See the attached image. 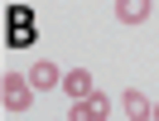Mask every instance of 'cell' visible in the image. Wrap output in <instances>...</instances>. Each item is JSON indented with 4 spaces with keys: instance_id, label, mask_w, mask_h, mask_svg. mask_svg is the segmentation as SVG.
Returning <instances> with one entry per match:
<instances>
[{
    "instance_id": "1",
    "label": "cell",
    "mask_w": 159,
    "mask_h": 121,
    "mask_svg": "<svg viewBox=\"0 0 159 121\" xmlns=\"http://www.w3.org/2000/svg\"><path fill=\"white\" fill-rule=\"evenodd\" d=\"M5 44L10 49H29L34 34H39V24H34V10H24V5H15V10H5Z\"/></svg>"
},
{
    "instance_id": "2",
    "label": "cell",
    "mask_w": 159,
    "mask_h": 121,
    "mask_svg": "<svg viewBox=\"0 0 159 121\" xmlns=\"http://www.w3.org/2000/svg\"><path fill=\"white\" fill-rule=\"evenodd\" d=\"M0 107H5V111H29V107H34V87L24 82V73H5V87H0Z\"/></svg>"
},
{
    "instance_id": "3",
    "label": "cell",
    "mask_w": 159,
    "mask_h": 121,
    "mask_svg": "<svg viewBox=\"0 0 159 121\" xmlns=\"http://www.w3.org/2000/svg\"><path fill=\"white\" fill-rule=\"evenodd\" d=\"M111 111H116V97L92 92V97H82V102H72V107H68V121H106Z\"/></svg>"
},
{
    "instance_id": "4",
    "label": "cell",
    "mask_w": 159,
    "mask_h": 121,
    "mask_svg": "<svg viewBox=\"0 0 159 121\" xmlns=\"http://www.w3.org/2000/svg\"><path fill=\"white\" fill-rule=\"evenodd\" d=\"M24 82H29L34 92H48V87H58V82H63V73H58V63L34 58V63H29V73H24Z\"/></svg>"
},
{
    "instance_id": "5",
    "label": "cell",
    "mask_w": 159,
    "mask_h": 121,
    "mask_svg": "<svg viewBox=\"0 0 159 121\" xmlns=\"http://www.w3.org/2000/svg\"><path fill=\"white\" fill-rule=\"evenodd\" d=\"M120 111H125L130 121H149V116H154V102H149L140 87H125V92H120Z\"/></svg>"
},
{
    "instance_id": "6",
    "label": "cell",
    "mask_w": 159,
    "mask_h": 121,
    "mask_svg": "<svg viewBox=\"0 0 159 121\" xmlns=\"http://www.w3.org/2000/svg\"><path fill=\"white\" fill-rule=\"evenodd\" d=\"M58 87L68 92L72 102H82V97H92V92H97V87H92V73H87V68H72V73H63V82H58Z\"/></svg>"
},
{
    "instance_id": "7",
    "label": "cell",
    "mask_w": 159,
    "mask_h": 121,
    "mask_svg": "<svg viewBox=\"0 0 159 121\" xmlns=\"http://www.w3.org/2000/svg\"><path fill=\"white\" fill-rule=\"evenodd\" d=\"M116 20L120 24H145L149 20V5H145V0H120V5H116Z\"/></svg>"
},
{
    "instance_id": "8",
    "label": "cell",
    "mask_w": 159,
    "mask_h": 121,
    "mask_svg": "<svg viewBox=\"0 0 159 121\" xmlns=\"http://www.w3.org/2000/svg\"><path fill=\"white\" fill-rule=\"evenodd\" d=\"M154 121H159V102H154Z\"/></svg>"
},
{
    "instance_id": "9",
    "label": "cell",
    "mask_w": 159,
    "mask_h": 121,
    "mask_svg": "<svg viewBox=\"0 0 159 121\" xmlns=\"http://www.w3.org/2000/svg\"><path fill=\"white\" fill-rule=\"evenodd\" d=\"M0 87H5V73H0Z\"/></svg>"
},
{
    "instance_id": "10",
    "label": "cell",
    "mask_w": 159,
    "mask_h": 121,
    "mask_svg": "<svg viewBox=\"0 0 159 121\" xmlns=\"http://www.w3.org/2000/svg\"><path fill=\"white\" fill-rule=\"evenodd\" d=\"M0 24H5V15H0Z\"/></svg>"
},
{
    "instance_id": "11",
    "label": "cell",
    "mask_w": 159,
    "mask_h": 121,
    "mask_svg": "<svg viewBox=\"0 0 159 121\" xmlns=\"http://www.w3.org/2000/svg\"><path fill=\"white\" fill-rule=\"evenodd\" d=\"M149 121H154V116H149Z\"/></svg>"
}]
</instances>
